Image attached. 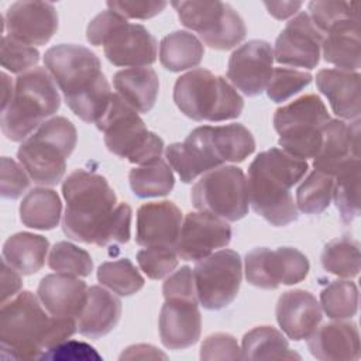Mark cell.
<instances>
[{
    "instance_id": "1",
    "label": "cell",
    "mask_w": 361,
    "mask_h": 361,
    "mask_svg": "<svg viewBox=\"0 0 361 361\" xmlns=\"http://www.w3.org/2000/svg\"><path fill=\"white\" fill-rule=\"evenodd\" d=\"M62 193L66 200L62 219L66 237L99 247L124 244L130 240L131 207L117 202L104 176L76 169L65 178Z\"/></svg>"
},
{
    "instance_id": "2",
    "label": "cell",
    "mask_w": 361,
    "mask_h": 361,
    "mask_svg": "<svg viewBox=\"0 0 361 361\" xmlns=\"http://www.w3.org/2000/svg\"><path fill=\"white\" fill-rule=\"evenodd\" d=\"M78 330L75 319L51 316L30 290L1 303L0 350L3 360L41 358Z\"/></svg>"
},
{
    "instance_id": "3",
    "label": "cell",
    "mask_w": 361,
    "mask_h": 361,
    "mask_svg": "<svg viewBox=\"0 0 361 361\" xmlns=\"http://www.w3.org/2000/svg\"><path fill=\"white\" fill-rule=\"evenodd\" d=\"M44 63L68 107L85 123L96 124L113 96L97 55L83 45L59 44L45 52Z\"/></svg>"
},
{
    "instance_id": "4",
    "label": "cell",
    "mask_w": 361,
    "mask_h": 361,
    "mask_svg": "<svg viewBox=\"0 0 361 361\" xmlns=\"http://www.w3.org/2000/svg\"><path fill=\"white\" fill-rule=\"evenodd\" d=\"M306 161L274 147L259 152L248 168V196L254 212L275 227L298 219L290 189L307 172Z\"/></svg>"
},
{
    "instance_id": "5",
    "label": "cell",
    "mask_w": 361,
    "mask_h": 361,
    "mask_svg": "<svg viewBox=\"0 0 361 361\" xmlns=\"http://www.w3.org/2000/svg\"><path fill=\"white\" fill-rule=\"evenodd\" d=\"M59 106V93L49 72L32 68L16 79L13 99L1 110V131L11 141H24Z\"/></svg>"
},
{
    "instance_id": "6",
    "label": "cell",
    "mask_w": 361,
    "mask_h": 361,
    "mask_svg": "<svg viewBox=\"0 0 361 361\" xmlns=\"http://www.w3.org/2000/svg\"><path fill=\"white\" fill-rule=\"evenodd\" d=\"M78 134L71 120L52 117L23 141L17 158L37 185H58L66 169V159L76 147Z\"/></svg>"
},
{
    "instance_id": "7",
    "label": "cell",
    "mask_w": 361,
    "mask_h": 361,
    "mask_svg": "<svg viewBox=\"0 0 361 361\" xmlns=\"http://www.w3.org/2000/svg\"><path fill=\"white\" fill-rule=\"evenodd\" d=\"M173 102L176 107L195 121H226L237 118L244 100L223 76L197 68L175 82Z\"/></svg>"
},
{
    "instance_id": "8",
    "label": "cell",
    "mask_w": 361,
    "mask_h": 361,
    "mask_svg": "<svg viewBox=\"0 0 361 361\" xmlns=\"http://www.w3.org/2000/svg\"><path fill=\"white\" fill-rule=\"evenodd\" d=\"M86 38L103 45L109 62L124 68H147L157 61V39L141 24H131L114 11L97 14L87 25Z\"/></svg>"
},
{
    "instance_id": "9",
    "label": "cell",
    "mask_w": 361,
    "mask_h": 361,
    "mask_svg": "<svg viewBox=\"0 0 361 361\" xmlns=\"http://www.w3.org/2000/svg\"><path fill=\"white\" fill-rule=\"evenodd\" d=\"M96 127L103 131L107 149L131 164H149L162 155V138L148 131L138 113L117 93H113L110 104Z\"/></svg>"
},
{
    "instance_id": "10",
    "label": "cell",
    "mask_w": 361,
    "mask_h": 361,
    "mask_svg": "<svg viewBox=\"0 0 361 361\" xmlns=\"http://www.w3.org/2000/svg\"><path fill=\"white\" fill-rule=\"evenodd\" d=\"M330 120L323 100L313 93L276 109L274 128L278 144L286 154L306 161L314 158L323 141V127Z\"/></svg>"
},
{
    "instance_id": "11",
    "label": "cell",
    "mask_w": 361,
    "mask_h": 361,
    "mask_svg": "<svg viewBox=\"0 0 361 361\" xmlns=\"http://www.w3.org/2000/svg\"><path fill=\"white\" fill-rule=\"evenodd\" d=\"M190 199L200 212L226 221H237L248 213V182L241 168L219 166L206 172L193 185Z\"/></svg>"
},
{
    "instance_id": "12",
    "label": "cell",
    "mask_w": 361,
    "mask_h": 361,
    "mask_svg": "<svg viewBox=\"0 0 361 361\" xmlns=\"http://www.w3.org/2000/svg\"><path fill=\"white\" fill-rule=\"evenodd\" d=\"M180 23L214 49H231L247 34L241 16L223 1H172Z\"/></svg>"
},
{
    "instance_id": "13",
    "label": "cell",
    "mask_w": 361,
    "mask_h": 361,
    "mask_svg": "<svg viewBox=\"0 0 361 361\" xmlns=\"http://www.w3.org/2000/svg\"><path fill=\"white\" fill-rule=\"evenodd\" d=\"M243 265L238 252L220 250L199 261L193 269L199 303L209 310L227 307L238 295Z\"/></svg>"
},
{
    "instance_id": "14",
    "label": "cell",
    "mask_w": 361,
    "mask_h": 361,
    "mask_svg": "<svg viewBox=\"0 0 361 361\" xmlns=\"http://www.w3.org/2000/svg\"><path fill=\"white\" fill-rule=\"evenodd\" d=\"M309 274V261L293 247L269 250L258 247L245 255V279L261 289H276L282 285L302 282Z\"/></svg>"
},
{
    "instance_id": "15",
    "label": "cell",
    "mask_w": 361,
    "mask_h": 361,
    "mask_svg": "<svg viewBox=\"0 0 361 361\" xmlns=\"http://www.w3.org/2000/svg\"><path fill=\"white\" fill-rule=\"evenodd\" d=\"M231 241L228 223L207 212H190L182 221L176 241L178 257L183 261L199 262L214 250L227 247Z\"/></svg>"
},
{
    "instance_id": "16",
    "label": "cell",
    "mask_w": 361,
    "mask_h": 361,
    "mask_svg": "<svg viewBox=\"0 0 361 361\" xmlns=\"http://www.w3.org/2000/svg\"><path fill=\"white\" fill-rule=\"evenodd\" d=\"M274 49L269 42L251 39L237 48L227 66V79L245 96L261 94L272 76Z\"/></svg>"
},
{
    "instance_id": "17",
    "label": "cell",
    "mask_w": 361,
    "mask_h": 361,
    "mask_svg": "<svg viewBox=\"0 0 361 361\" xmlns=\"http://www.w3.org/2000/svg\"><path fill=\"white\" fill-rule=\"evenodd\" d=\"M323 34L307 13H299L281 31L275 41L274 59L281 65L313 69L319 63Z\"/></svg>"
},
{
    "instance_id": "18",
    "label": "cell",
    "mask_w": 361,
    "mask_h": 361,
    "mask_svg": "<svg viewBox=\"0 0 361 361\" xmlns=\"http://www.w3.org/2000/svg\"><path fill=\"white\" fill-rule=\"evenodd\" d=\"M197 296H166L159 312V337L169 350H183L197 343L202 331V317Z\"/></svg>"
},
{
    "instance_id": "19",
    "label": "cell",
    "mask_w": 361,
    "mask_h": 361,
    "mask_svg": "<svg viewBox=\"0 0 361 361\" xmlns=\"http://www.w3.org/2000/svg\"><path fill=\"white\" fill-rule=\"evenodd\" d=\"M8 37L27 45H45L58 30V14L47 1H16L4 16Z\"/></svg>"
},
{
    "instance_id": "20",
    "label": "cell",
    "mask_w": 361,
    "mask_h": 361,
    "mask_svg": "<svg viewBox=\"0 0 361 361\" xmlns=\"http://www.w3.org/2000/svg\"><path fill=\"white\" fill-rule=\"evenodd\" d=\"M182 221V212L173 202L145 203L137 212L135 241L144 248L175 247Z\"/></svg>"
},
{
    "instance_id": "21",
    "label": "cell",
    "mask_w": 361,
    "mask_h": 361,
    "mask_svg": "<svg viewBox=\"0 0 361 361\" xmlns=\"http://www.w3.org/2000/svg\"><path fill=\"white\" fill-rule=\"evenodd\" d=\"M353 158H360V120L347 124L330 118L323 127L320 151L313 158L314 169L334 176Z\"/></svg>"
},
{
    "instance_id": "22",
    "label": "cell",
    "mask_w": 361,
    "mask_h": 361,
    "mask_svg": "<svg viewBox=\"0 0 361 361\" xmlns=\"http://www.w3.org/2000/svg\"><path fill=\"white\" fill-rule=\"evenodd\" d=\"M276 322L293 341L309 338L322 322V307L307 290L293 289L282 293L276 303Z\"/></svg>"
},
{
    "instance_id": "23",
    "label": "cell",
    "mask_w": 361,
    "mask_h": 361,
    "mask_svg": "<svg viewBox=\"0 0 361 361\" xmlns=\"http://www.w3.org/2000/svg\"><path fill=\"white\" fill-rule=\"evenodd\" d=\"M87 290L86 282L78 276L56 272L41 279L37 295L51 316L78 320L86 303Z\"/></svg>"
},
{
    "instance_id": "24",
    "label": "cell",
    "mask_w": 361,
    "mask_h": 361,
    "mask_svg": "<svg viewBox=\"0 0 361 361\" xmlns=\"http://www.w3.org/2000/svg\"><path fill=\"white\" fill-rule=\"evenodd\" d=\"M310 354L322 361H351L360 357V334L354 323L331 322L317 327L307 338Z\"/></svg>"
},
{
    "instance_id": "25",
    "label": "cell",
    "mask_w": 361,
    "mask_h": 361,
    "mask_svg": "<svg viewBox=\"0 0 361 361\" xmlns=\"http://www.w3.org/2000/svg\"><path fill=\"white\" fill-rule=\"evenodd\" d=\"M317 89L327 97L336 116L344 120H358L360 73L344 69H322L316 75Z\"/></svg>"
},
{
    "instance_id": "26",
    "label": "cell",
    "mask_w": 361,
    "mask_h": 361,
    "mask_svg": "<svg viewBox=\"0 0 361 361\" xmlns=\"http://www.w3.org/2000/svg\"><path fill=\"white\" fill-rule=\"evenodd\" d=\"M165 157L183 183H190L199 175L223 165L196 130H192L183 142H173L166 147Z\"/></svg>"
},
{
    "instance_id": "27",
    "label": "cell",
    "mask_w": 361,
    "mask_h": 361,
    "mask_svg": "<svg viewBox=\"0 0 361 361\" xmlns=\"http://www.w3.org/2000/svg\"><path fill=\"white\" fill-rule=\"evenodd\" d=\"M121 316V300L102 286L93 285L87 290V299L79 314L78 331L90 338H99L110 333Z\"/></svg>"
},
{
    "instance_id": "28",
    "label": "cell",
    "mask_w": 361,
    "mask_h": 361,
    "mask_svg": "<svg viewBox=\"0 0 361 361\" xmlns=\"http://www.w3.org/2000/svg\"><path fill=\"white\" fill-rule=\"evenodd\" d=\"M196 130L221 164L243 162L255 149V140L243 124L200 126Z\"/></svg>"
},
{
    "instance_id": "29",
    "label": "cell",
    "mask_w": 361,
    "mask_h": 361,
    "mask_svg": "<svg viewBox=\"0 0 361 361\" xmlns=\"http://www.w3.org/2000/svg\"><path fill=\"white\" fill-rule=\"evenodd\" d=\"M322 41V52L326 62L337 69L357 72L360 56V20H341L334 23Z\"/></svg>"
},
{
    "instance_id": "30",
    "label": "cell",
    "mask_w": 361,
    "mask_h": 361,
    "mask_svg": "<svg viewBox=\"0 0 361 361\" xmlns=\"http://www.w3.org/2000/svg\"><path fill=\"white\" fill-rule=\"evenodd\" d=\"M117 94L135 111L148 113L158 97L159 79L151 68H128L114 73Z\"/></svg>"
},
{
    "instance_id": "31",
    "label": "cell",
    "mask_w": 361,
    "mask_h": 361,
    "mask_svg": "<svg viewBox=\"0 0 361 361\" xmlns=\"http://www.w3.org/2000/svg\"><path fill=\"white\" fill-rule=\"evenodd\" d=\"M49 241L39 234L16 233L3 244V261L23 275L38 272L44 264Z\"/></svg>"
},
{
    "instance_id": "32",
    "label": "cell",
    "mask_w": 361,
    "mask_h": 361,
    "mask_svg": "<svg viewBox=\"0 0 361 361\" xmlns=\"http://www.w3.org/2000/svg\"><path fill=\"white\" fill-rule=\"evenodd\" d=\"M62 203L58 193L47 188L31 189L20 203V220L35 230H52L59 224Z\"/></svg>"
},
{
    "instance_id": "33",
    "label": "cell",
    "mask_w": 361,
    "mask_h": 361,
    "mask_svg": "<svg viewBox=\"0 0 361 361\" xmlns=\"http://www.w3.org/2000/svg\"><path fill=\"white\" fill-rule=\"evenodd\" d=\"M243 360H300L289 348L285 336L272 326H258L244 334Z\"/></svg>"
},
{
    "instance_id": "34",
    "label": "cell",
    "mask_w": 361,
    "mask_h": 361,
    "mask_svg": "<svg viewBox=\"0 0 361 361\" xmlns=\"http://www.w3.org/2000/svg\"><path fill=\"white\" fill-rule=\"evenodd\" d=\"M204 48L202 42L188 31H173L159 44V61L171 72H180L197 66L202 62Z\"/></svg>"
},
{
    "instance_id": "35",
    "label": "cell",
    "mask_w": 361,
    "mask_h": 361,
    "mask_svg": "<svg viewBox=\"0 0 361 361\" xmlns=\"http://www.w3.org/2000/svg\"><path fill=\"white\" fill-rule=\"evenodd\" d=\"M360 158H353L334 175L333 199L345 224L360 214Z\"/></svg>"
},
{
    "instance_id": "36",
    "label": "cell",
    "mask_w": 361,
    "mask_h": 361,
    "mask_svg": "<svg viewBox=\"0 0 361 361\" xmlns=\"http://www.w3.org/2000/svg\"><path fill=\"white\" fill-rule=\"evenodd\" d=\"M128 180L133 193L141 199L165 196L175 185L172 169L162 158L133 168Z\"/></svg>"
},
{
    "instance_id": "37",
    "label": "cell",
    "mask_w": 361,
    "mask_h": 361,
    "mask_svg": "<svg viewBox=\"0 0 361 361\" xmlns=\"http://www.w3.org/2000/svg\"><path fill=\"white\" fill-rule=\"evenodd\" d=\"M323 268L341 278H354L360 272V243L348 235L329 241L322 252Z\"/></svg>"
},
{
    "instance_id": "38",
    "label": "cell",
    "mask_w": 361,
    "mask_h": 361,
    "mask_svg": "<svg viewBox=\"0 0 361 361\" xmlns=\"http://www.w3.org/2000/svg\"><path fill=\"white\" fill-rule=\"evenodd\" d=\"M334 176L320 171L310 172L296 190V209L305 214L323 213L333 197Z\"/></svg>"
},
{
    "instance_id": "39",
    "label": "cell",
    "mask_w": 361,
    "mask_h": 361,
    "mask_svg": "<svg viewBox=\"0 0 361 361\" xmlns=\"http://www.w3.org/2000/svg\"><path fill=\"white\" fill-rule=\"evenodd\" d=\"M97 281L120 296L137 293L145 282L128 258L103 262L97 268Z\"/></svg>"
},
{
    "instance_id": "40",
    "label": "cell",
    "mask_w": 361,
    "mask_h": 361,
    "mask_svg": "<svg viewBox=\"0 0 361 361\" xmlns=\"http://www.w3.org/2000/svg\"><path fill=\"white\" fill-rule=\"evenodd\" d=\"M320 307L334 320L351 319L358 310V288L354 282L337 279L320 292Z\"/></svg>"
},
{
    "instance_id": "41",
    "label": "cell",
    "mask_w": 361,
    "mask_h": 361,
    "mask_svg": "<svg viewBox=\"0 0 361 361\" xmlns=\"http://www.w3.org/2000/svg\"><path fill=\"white\" fill-rule=\"evenodd\" d=\"M48 265L58 274L72 276H89L93 271L90 254L68 241H59L51 248Z\"/></svg>"
},
{
    "instance_id": "42",
    "label": "cell",
    "mask_w": 361,
    "mask_h": 361,
    "mask_svg": "<svg viewBox=\"0 0 361 361\" xmlns=\"http://www.w3.org/2000/svg\"><path fill=\"white\" fill-rule=\"evenodd\" d=\"M310 20L324 34L334 23L341 20H360V3L357 1H310Z\"/></svg>"
},
{
    "instance_id": "43",
    "label": "cell",
    "mask_w": 361,
    "mask_h": 361,
    "mask_svg": "<svg viewBox=\"0 0 361 361\" xmlns=\"http://www.w3.org/2000/svg\"><path fill=\"white\" fill-rule=\"evenodd\" d=\"M310 82L312 75L309 72L288 68H275L267 86V94L272 102L282 103L303 90L306 86L310 85Z\"/></svg>"
},
{
    "instance_id": "44",
    "label": "cell",
    "mask_w": 361,
    "mask_h": 361,
    "mask_svg": "<svg viewBox=\"0 0 361 361\" xmlns=\"http://www.w3.org/2000/svg\"><path fill=\"white\" fill-rule=\"evenodd\" d=\"M175 247H147L137 252V262L141 271L151 279H162L171 275L178 267Z\"/></svg>"
},
{
    "instance_id": "45",
    "label": "cell",
    "mask_w": 361,
    "mask_h": 361,
    "mask_svg": "<svg viewBox=\"0 0 361 361\" xmlns=\"http://www.w3.org/2000/svg\"><path fill=\"white\" fill-rule=\"evenodd\" d=\"M1 66L11 73H24L39 61V52L31 45L20 42L8 35L1 38Z\"/></svg>"
},
{
    "instance_id": "46",
    "label": "cell",
    "mask_w": 361,
    "mask_h": 361,
    "mask_svg": "<svg viewBox=\"0 0 361 361\" xmlns=\"http://www.w3.org/2000/svg\"><path fill=\"white\" fill-rule=\"evenodd\" d=\"M202 360H243L237 340L227 333H214L204 338L200 347Z\"/></svg>"
},
{
    "instance_id": "47",
    "label": "cell",
    "mask_w": 361,
    "mask_h": 361,
    "mask_svg": "<svg viewBox=\"0 0 361 361\" xmlns=\"http://www.w3.org/2000/svg\"><path fill=\"white\" fill-rule=\"evenodd\" d=\"M30 176L23 165L8 157L1 158V186L0 192L4 199H17L30 185Z\"/></svg>"
},
{
    "instance_id": "48",
    "label": "cell",
    "mask_w": 361,
    "mask_h": 361,
    "mask_svg": "<svg viewBox=\"0 0 361 361\" xmlns=\"http://www.w3.org/2000/svg\"><path fill=\"white\" fill-rule=\"evenodd\" d=\"M106 4L110 11L124 18L147 20L159 14L168 3L157 0H110Z\"/></svg>"
},
{
    "instance_id": "49",
    "label": "cell",
    "mask_w": 361,
    "mask_h": 361,
    "mask_svg": "<svg viewBox=\"0 0 361 361\" xmlns=\"http://www.w3.org/2000/svg\"><path fill=\"white\" fill-rule=\"evenodd\" d=\"M100 354L97 351L83 343L76 340H65L63 343L49 348L41 360H100Z\"/></svg>"
},
{
    "instance_id": "50",
    "label": "cell",
    "mask_w": 361,
    "mask_h": 361,
    "mask_svg": "<svg viewBox=\"0 0 361 361\" xmlns=\"http://www.w3.org/2000/svg\"><path fill=\"white\" fill-rule=\"evenodd\" d=\"M21 285L23 282L20 272L10 267L6 261H1V303L17 295Z\"/></svg>"
},
{
    "instance_id": "51",
    "label": "cell",
    "mask_w": 361,
    "mask_h": 361,
    "mask_svg": "<svg viewBox=\"0 0 361 361\" xmlns=\"http://www.w3.org/2000/svg\"><path fill=\"white\" fill-rule=\"evenodd\" d=\"M155 358H166L164 353H161L157 347L149 344H135L120 355V360H155Z\"/></svg>"
},
{
    "instance_id": "52",
    "label": "cell",
    "mask_w": 361,
    "mask_h": 361,
    "mask_svg": "<svg viewBox=\"0 0 361 361\" xmlns=\"http://www.w3.org/2000/svg\"><path fill=\"white\" fill-rule=\"evenodd\" d=\"M264 6L267 7L268 13L274 16L278 20H285L290 16H293L300 7V1H265Z\"/></svg>"
},
{
    "instance_id": "53",
    "label": "cell",
    "mask_w": 361,
    "mask_h": 361,
    "mask_svg": "<svg viewBox=\"0 0 361 361\" xmlns=\"http://www.w3.org/2000/svg\"><path fill=\"white\" fill-rule=\"evenodd\" d=\"M1 85H3V97H1V110H4L10 100L13 99L14 94V87H13V82L8 78V75L6 72H1Z\"/></svg>"
}]
</instances>
